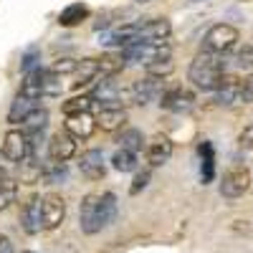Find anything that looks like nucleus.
<instances>
[{
  "label": "nucleus",
  "instance_id": "f257e3e1",
  "mask_svg": "<svg viewBox=\"0 0 253 253\" xmlns=\"http://www.w3.org/2000/svg\"><path fill=\"white\" fill-rule=\"evenodd\" d=\"M117 218V195L114 193H89L79 205V228L84 236H96L109 228Z\"/></svg>",
  "mask_w": 253,
  "mask_h": 253
},
{
  "label": "nucleus",
  "instance_id": "f03ea898",
  "mask_svg": "<svg viewBox=\"0 0 253 253\" xmlns=\"http://www.w3.org/2000/svg\"><path fill=\"white\" fill-rule=\"evenodd\" d=\"M225 61L223 56H215V53H205L200 51L193 61H190V69H187V79L195 89L200 91H218V86L225 79Z\"/></svg>",
  "mask_w": 253,
  "mask_h": 253
},
{
  "label": "nucleus",
  "instance_id": "7ed1b4c3",
  "mask_svg": "<svg viewBox=\"0 0 253 253\" xmlns=\"http://www.w3.org/2000/svg\"><path fill=\"white\" fill-rule=\"evenodd\" d=\"M241 41V31L230 23H215L210 26L203 36V48L205 53H215V56H225L230 53Z\"/></svg>",
  "mask_w": 253,
  "mask_h": 253
},
{
  "label": "nucleus",
  "instance_id": "20e7f679",
  "mask_svg": "<svg viewBox=\"0 0 253 253\" xmlns=\"http://www.w3.org/2000/svg\"><path fill=\"white\" fill-rule=\"evenodd\" d=\"M251 187V170L243 162H233L225 167V172L220 177V195L228 200H236L248 193Z\"/></svg>",
  "mask_w": 253,
  "mask_h": 253
},
{
  "label": "nucleus",
  "instance_id": "39448f33",
  "mask_svg": "<svg viewBox=\"0 0 253 253\" xmlns=\"http://www.w3.org/2000/svg\"><path fill=\"white\" fill-rule=\"evenodd\" d=\"M119 51L124 53L126 63H139V66H150L155 61L172 58L170 43H129Z\"/></svg>",
  "mask_w": 253,
  "mask_h": 253
},
{
  "label": "nucleus",
  "instance_id": "423d86ee",
  "mask_svg": "<svg viewBox=\"0 0 253 253\" xmlns=\"http://www.w3.org/2000/svg\"><path fill=\"white\" fill-rule=\"evenodd\" d=\"M160 94H162V81H157L152 76H144V79L132 81L124 89L122 99H126V104H134V107H147L150 101L160 99Z\"/></svg>",
  "mask_w": 253,
  "mask_h": 253
},
{
  "label": "nucleus",
  "instance_id": "0eeeda50",
  "mask_svg": "<svg viewBox=\"0 0 253 253\" xmlns=\"http://www.w3.org/2000/svg\"><path fill=\"white\" fill-rule=\"evenodd\" d=\"M172 36L170 18H144L139 20L134 43H167Z\"/></svg>",
  "mask_w": 253,
  "mask_h": 253
},
{
  "label": "nucleus",
  "instance_id": "6e6552de",
  "mask_svg": "<svg viewBox=\"0 0 253 253\" xmlns=\"http://www.w3.org/2000/svg\"><path fill=\"white\" fill-rule=\"evenodd\" d=\"M172 152H175L172 139L167 137V134H162V132H157L155 137H150V139H147V144H144V160H147V165H150V170H152V167L167 165V162H170V157H172Z\"/></svg>",
  "mask_w": 253,
  "mask_h": 253
},
{
  "label": "nucleus",
  "instance_id": "1a4fd4ad",
  "mask_svg": "<svg viewBox=\"0 0 253 253\" xmlns=\"http://www.w3.org/2000/svg\"><path fill=\"white\" fill-rule=\"evenodd\" d=\"M0 155H3L5 162H13V165H23L28 160V137L23 134V129H8L5 132Z\"/></svg>",
  "mask_w": 253,
  "mask_h": 253
},
{
  "label": "nucleus",
  "instance_id": "9d476101",
  "mask_svg": "<svg viewBox=\"0 0 253 253\" xmlns=\"http://www.w3.org/2000/svg\"><path fill=\"white\" fill-rule=\"evenodd\" d=\"M94 122L101 132H122L126 122H129V114L122 104H109V107H99L94 114Z\"/></svg>",
  "mask_w": 253,
  "mask_h": 253
},
{
  "label": "nucleus",
  "instance_id": "9b49d317",
  "mask_svg": "<svg viewBox=\"0 0 253 253\" xmlns=\"http://www.w3.org/2000/svg\"><path fill=\"white\" fill-rule=\"evenodd\" d=\"M41 210H43V230H56L66 220V200L58 193L41 195Z\"/></svg>",
  "mask_w": 253,
  "mask_h": 253
},
{
  "label": "nucleus",
  "instance_id": "f8f14e48",
  "mask_svg": "<svg viewBox=\"0 0 253 253\" xmlns=\"http://www.w3.org/2000/svg\"><path fill=\"white\" fill-rule=\"evenodd\" d=\"M160 107L165 112H175V114H182V112H190L195 107V94L185 89V86H172L160 94Z\"/></svg>",
  "mask_w": 253,
  "mask_h": 253
},
{
  "label": "nucleus",
  "instance_id": "ddd939ff",
  "mask_svg": "<svg viewBox=\"0 0 253 253\" xmlns=\"http://www.w3.org/2000/svg\"><path fill=\"white\" fill-rule=\"evenodd\" d=\"M76 150H79V142L74 137H69L66 132H56L46 142V155L53 162H66L69 165V160L76 157Z\"/></svg>",
  "mask_w": 253,
  "mask_h": 253
},
{
  "label": "nucleus",
  "instance_id": "4468645a",
  "mask_svg": "<svg viewBox=\"0 0 253 253\" xmlns=\"http://www.w3.org/2000/svg\"><path fill=\"white\" fill-rule=\"evenodd\" d=\"M79 172L86 180H91V182L101 180L104 175H107V157H104V152L96 150V147L84 150L79 155Z\"/></svg>",
  "mask_w": 253,
  "mask_h": 253
},
{
  "label": "nucleus",
  "instance_id": "2eb2a0df",
  "mask_svg": "<svg viewBox=\"0 0 253 253\" xmlns=\"http://www.w3.org/2000/svg\"><path fill=\"white\" fill-rule=\"evenodd\" d=\"M20 228L28 236H38L43 233V210H41V195H33L23 210H20Z\"/></svg>",
  "mask_w": 253,
  "mask_h": 253
},
{
  "label": "nucleus",
  "instance_id": "dca6fc26",
  "mask_svg": "<svg viewBox=\"0 0 253 253\" xmlns=\"http://www.w3.org/2000/svg\"><path fill=\"white\" fill-rule=\"evenodd\" d=\"M89 96L94 101H99L101 107H109V104H122L124 89H122V84L117 81V76H104V79H99V84L94 86V91Z\"/></svg>",
  "mask_w": 253,
  "mask_h": 253
},
{
  "label": "nucleus",
  "instance_id": "f3484780",
  "mask_svg": "<svg viewBox=\"0 0 253 253\" xmlns=\"http://www.w3.org/2000/svg\"><path fill=\"white\" fill-rule=\"evenodd\" d=\"M63 132H66L69 137H74L76 142H86L96 132L94 114H74V117H66V122H63Z\"/></svg>",
  "mask_w": 253,
  "mask_h": 253
},
{
  "label": "nucleus",
  "instance_id": "a211bd4d",
  "mask_svg": "<svg viewBox=\"0 0 253 253\" xmlns=\"http://www.w3.org/2000/svg\"><path fill=\"white\" fill-rule=\"evenodd\" d=\"M74 89H81V86H89V84L99 81L101 71H99V58L96 56H89V58H81L79 66L74 71Z\"/></svg>",
  "mask_w": 253,
  "mask_h": 253
},
{
  "label": "nucleus",
  "instance_id": "6ab92c4d",
  "mask_svg": "<svg viewBox=\"0 0 253 253\" xmlns=\"http://www.w3.org/2000/svg\"><path fill=\"white\" fill-rule=\"evenodd\" d=\"M89 15H91V8L86 3H69L58 13V26L61 28H76L84 20H89Z\"/></svg>",
  "mask_w": 253,
  "mask_h": 253
},
{
  "label": "nucleus",
  "instance_id": "aec40b11",
  "mask_svg": "<svg viewBox=\"0 0 253 253\" xmlns=\"http://www.w3.org/2000/svg\"><path fill=\"white\" fill-rule=\"evenodd\" d=\"M198 155H200V180H203V185H208L215 180V147H213V142L203 139L198 147Z\"/></svg>",
  "mask_w": 253,
  "mask_h": 253
},
{
  "label": "nucleus",
  "instance_id": "412c9836",
  "mask_svg": "<svg viewBox=\"0 0 253 253\" xmlns=\"http://www.w3.org/2000/svg\"><path fill=\"white\" fill-rule=\"evenodd\" d=\"M48 112L46 109H36L33 114H28L23 122H20V129H23V134L28 137V139H33V137H46V129H48Z\"/></svg>",
  "mask_w": 253,
  "mask_h": 253
},
{
  "label": "nucleus",
  "instance_id": "4be33fe9",
  "mask_svg": "<svg viewBox=\"0 0 253 253\" xmlns=\"http://www.w3.org/2000/svg\"><path fill=\"white\" fill-rule=\"evenodd\" d=\"M36 109H38V99L15 94V99L10 101V109H8V122H10V124H20L28 114H33Z\"/></svg>",
  "mask_w": 253,
  "mask_h": 253
},
{
  "label": "nucleus",
  "instance_id": "5701e85b",
  "mask_svg": "<svg viewBox=\"0 0 253 253\" xmlns=\"http://www.w3.org/2000/svg\"><path fill=\"white\" fill-rule=\"evenodd\" d=\"M124 66H126V58H124V53H122L119 48L101 53V56H99V71H101V76H99V79H104V76H117Z\"/></svg>",
  "mask_w": 253,
  "mask_h": 253
},
{
  "label": "nucleus",
  "instance_id": "b1692460",
  "mask_svg": "<svg viewBox=\"0 0 253 253\" xmlns=\"http://www.w3.org/2000/svg\"><path fill=\"white\" fill-rule=\"evenodd\" d=\"M117 144L122 147V150H129V152L139 155L144 150L147 139H144V134L137 129V126H124V129L117 134Z\"/></svg>",
  "mask_w": 253,
  "mask_h": 253
},
{
  "label": "nucleus",
  "instance_id": "393cba45",
  "mask_svg": "<svg viewBox=\"0 0 253 253\" xmlns=\"http://www.w3.org/2000/svg\"><path fill=\"white\" fill-rule=\"evenodd\" d=\"M18 94L41 101V96H43V69H36L31 74H23V81H20Z\"/></svg>",
  "mask_w": 253,
  "mask_h": 253
},
{
  "label": "nucleus",
  "instance_id": "a878e982",
  "mask_svg": "<svg viewBox=\"0 0 253 253\" xmlns=\"http://www.w3.org/2000/svg\"><path fill=\"white\" fill-rule=\"evenodd\" d=\"M41 180H43L46 185L66 182V180H69V165H66V162H53V160H46V162H43V170H41Z\"/></svg>",
  "mask_w": 253,
  "mask_h": 253
},
{
  "label": "nucleus",
  "instance_id": "bb28decb",
  "mask_svg": "<svg viewBox=\"0 0 253 253\" xmlns=\"http://www.w3.org/2000/svg\"><path fill=\"white\" fill-rule=\"evenodd\" d=\"M238 76H225L223 84L218 86L215 91V101L223 104V107H233V104H238Z\"/></svg>",
  "mask_w": 253,
  "mask_h": 253
},
{
  "label": "nucleus",
  "instance_id": "cd10ccee",
  "mask_svg": "<svg viewBox=\"0 0 253 253\" xmlns=\"http://www.w3.org/2000/svg\"><path fill=\"white\" fill-rule=\"evenodd\" d=\"M112 167L117 172H137L139 170V155L117 147V152L112 155Z\"/></svg>",
  "mask_w": 253,
  "mask_h": 253
},
{
  "label": "nucleus",
  "instance_id": "c85d7f7f",
  "mask_svg": "<svg viewBox=\"0 0 253 253\" xmlns=\"http://www.w3.org/2000/svg\"><path fill=\"white\" fill-rule=\"evenodd\" d=\"M91 107H94V99L91 96H71L61 104V112L66 117H74V114H91Z\"/></svg>",
  "mask_w": 253,
  "mask_h": 253
},
{
  "label": "nucleus",
  "instance_id": "c756f323",
  "mask_svg": "<svg viewBox=\"0 0 253 253\" xmlns=\"http://www.w3.org/2000/svg\"><path fill=\"white\" fill-rule=\"evenodd\" d=\"M15 195H18V180L5 175L3 180H0V213L8 210L15 203Z\"/></svg>",
  "mask_w": 253,
  "mask_h": 253
},
{
  "label": "nucleus",
  "instance_id": "7c9ffc66",
  "mask_svg": "<svg viewBox=\"0 0 253 253\" xmlns=\"http://www.w3.org/2000/svg\"><path fill=\"white\" fill-rule=\"evenodd\" d=\"M20 167V175H18V180L23 182V185H36V182H41V170H43V162H36V160H26L23 165H18Z\"/></svg>",
  "mask_w": 253,
  "mask_h": 253
},
{
  "label": "nucleus",
  "instance_id": "2f4dec72",
  "mask_svg": "<svg viewBox=\"0 0 253 253\" xmlns=\"http://www.w3.org/2000/svg\"><path fill=\"white\" fill-rule=\"evenodd\" d=\"M172 71H175V61L172 58H162V61H155V63H150V66H144V74L157 79V81H165Z\"/></svg>",
  "mask_w": 253,
  "mask_h": 253
},
{
  "label": "nucleus",
  "instance_id": "473e14b6",
  "mask_svg": "<svg viewBox=\"0 0 253 253\" xmlns=\"http://www.w3.org/2000/svg\"><path fill=\"white\" fill-rule=\"evenodd\" d=\"M61 79H63V76H58V74L43 69V96H53V99L61 96V91H63Z\"/></svg>",
  "mask_w": 253,
  "mask_h": 253
},
{
  "label": "nucleus",
  "instance_id": "72a5a7b5",
  "mask_svg": "<svg viewBox=\"0 0 253 253\" xmlns=\"http://www.w3.org/2000/svg\"><path fill=\"white\" fill-rule=\"evenodd\" d=\"M150 180H152V170H150V167L137 170V172H134V180H132V185H129V193H132V195H139L142 190L150 185Z\"/></svg>",
  "mask_w": 253,
  "mask_h": 253
},
{
  "label": "nucleus",
  "instance_id": "f704fd0d",
  "mask_svg": "<svg viewBox=\"0 0 253 253\" xmlns=\"http://www.w3.org/2000/svg\"><path fill=\"white\" fill-rule=\"evenodd\" d=\"M38 61H41V51H38L36 46L28 48V51L23 53V58H20V71H23V74H31V71L41 69V66H38Z\"/></svg>",
  "mask_w": 253,
  "mask_h": 253
},
{
  "label": "nucleus",
  "instance_id": "c9c22d12",
  "mask_svg": "<svg viewBox=\"0 0 253 253\" xmlns=\"http://www.w3.org/2000/svg\"><path fill=\"white\" fill-rule=\"evenodd\" d=\"M251 101H253V74L238 81V104H251Z\"/></svg>",
  "mask_w": 253,
  "mask_h": 253
},
{
  "label": "nucleus",
  "instance_id": "e433bc0d",
  "mask_svg": "<svg viewBox=\"0 0 253 253\" xmlns=\"http://www.w3.org/2000/svg\"><path fill=\"white\" fill-rule=\"evenodd\" d=\"M76 66H79V61H76V58H69V56H63V58L53 61V66H51L48 71H53V74L63 76V74H74V71H76Z\"/></svg>",
  "mask_w": 253,
  "mask_h": 253
},
{
  "label": "nucleus",
  "instance_id": "4c0bfd02",
  "mask_svg": "<svg viewBox=\"0 0 253 253\" xmlns=\"http://www.w3.org/2000/svg\"><path fill=\"white\" fill-rule=\"evenodd\" d=\"M238 63L241 66H253V41L238 51Z\"/></svg>",
  "mask_w": 253,
  "mask_h": 253
},
{
  "label": "nucleus",
  "instance_id": "58836bf2",
  "mask_svg": "<svg viewBox=\"0 0 253 253\" xmlns=\"http://www.w3.org/2000/svg\"><path fill=\"white\" fill-rule=\"evenodd\" d=\"M241 147H243V150H251V147H253V124L243 129V134H241Z\"/></svg>",
  "mask_w": 253,
  "mask_h": 253
},
{
  "label": "nucleus",
  "instance_id": "ea45409f",
  "mask_svg": "<svg viewBox=\"0 0 253 253\" xmlns=\"http://www.w3.org/2000/svg\"><path fill=\"white\" fill-rule=\"evenodd\" d=\"M0 253H15V246L8 236H0Z\"/></svg>",
  "mask_w": 253,
  "mask_h": 253
},
{
  "label": "nucleus",
  "instance_id": "a19ab883",
  "mask_svg": "<svg viewBox=\"0 0 253 253\" xmlns=\"http://www.w3.org/2000/svg\"><path fill=\"white\" fill-rule=\"evenodd\" d=\"M5 175H8V172H5V170H3V167H0V180H3V177H5Z\"/></svg>",
  "mask_w": 253,
  "mask_h": 253
},
{
  "label": "nucleus",
  "instance_id": "79ce46f5",
  "mask_svg": "<svg viewBox=\"0 0 253 253\" xmlns=\"http://www.w3.org/2000/svg\"><path fill=\"white\" fill-rule=\"evenodd\" d=\"M139 3H147V0H139Z\"/></svg>",
  "mask_w": 253,
  "mask_h": 253
}]
</instances>
